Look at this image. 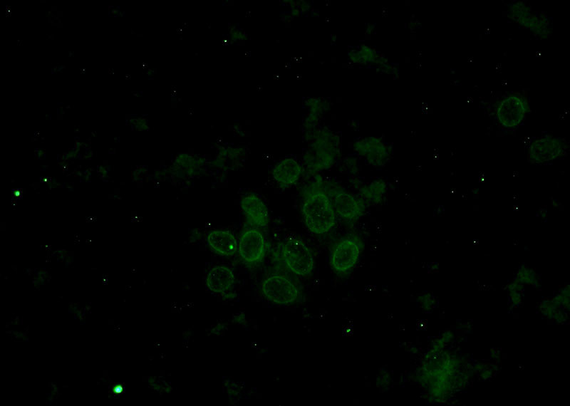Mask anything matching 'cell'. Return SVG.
I'll list each match as a JSON object with an SVG mask.
<instances>
[{"mask_svg":"<svg viewBox=\"0 0 570 406\" xmlns=\"http://www.w3.org/2000/svg\"><path fill=\"white\" fill-rule=\"evenodd\" d=\"M301 212L306 226L314 234H325L335 224L336 213L333 202L321 189H314L306 194Z\"/></svg>","mask_w":570,"mask_h":406,"instance_id":"1","label":"cell"},{"mask_svg":"<svg viewBox=\"0 0 570 406\" xmlns=\"http://www.w3.org/2000/svg\"><path fill=\"white\" fill-rule=\"evenodd\" d=\"M309 150L304 160L308 170L315 172L329 168L339 154V137L327 127L312 132Z\"/></svg>","mask_w":570,"mask_h":406,"instance_id":"2","label":"cell"},{"mask_svg":"<svg viewBox=\"0 0 570 406\" xmlns=\"http://www.w3.org/2000/svg\"><path fill=\"white\" fill-rule=\"evenodd\" d=\"M281 257L286 266L292 273L308 276L311 274L314 259L311 249L301 239H291L281 246Z\"/></svg>","mask_w":570,"mask_h":406,"instance_id":"3","label":"cell"},{"mask_svg":"<svg viewBox=\"0 0 570 406\" xmlns=\"http://www.w3.org/2000/svg\"><path fill=\"white\" fill-rule=\"evenodd\" d=\"M529 110V103L525 96L519 93H511L499 102L496 116L502 127L512 129L524 121Z\"/></svg>","mask_w":570,"mask_h":406,"instance_id":"4","label":"cell"},{"mask_svg":"<svg viewBox=\"0 0 570 406\" xmlns=\"http://www.w3.org/2000/svg\"><path fill=\"white\" fill-rule=\"evenodd\" d=\"M567 145L558 137L546 135L532 140L528 147L527 159L533 164H544L563 157Z\"/></svg>","mask_w":570,"mask_h":406,"instance_id":"5","label":"cell"},{"mask_svg":"<svg viewBox=\"0 0 570 406\" xmlns=\"http://www.w3.org/2000/svg\"><path fill=\"white\" fill-rule=\"evenodd\" d=\"M261 292L266 299L278 304H289L299 296L297 286L281 275H271L261 283Z\"/></svg>","mask_w":570,"mask_h":406,"instance_id":"6","label":"cell"},{"mask_svg":"<svg viewBox=\"0 0 570 406\" xmlns=\"http://www.w3.org/2000/svg\"><path fill=\"white\" fill-rule=\"evenodd\" d=\"M266 249L264 236L259 229H248L241 234L238 251L246 264L254 266L261 262L266 254Z\"/></svg>","mask_w":570,"mask_h":406,"instance_id":"7","label":"cell"},{"mask_svg":"<svg viewBox=\"0 0 570 406\" xmlns=\"http://www.w3.org/2000/svg\"><path fill=\"white\" fill-rule=\"evenodd\" d=\"M361 247L351 239H343L333 246L330 254L331 268L338 274L351 270L358 261Z\"/></svg>","mask_w":570,"mask_h":406,"instance_id":"8","label":"cell"},{"mask_svg":"<svg viewBox=\"0 0 570 406\" xmlns=\"http://www.w3.org/2000/svg\"><path fill=\"white\" fill-rule=\"evenodd\" d=\"M354 150L373 166L383 165L389 156L386 145L379 137H370L354 143Z\"/></svg>","mask_w":570,"mask_h":406,"instance_id":"9","label":"cell"},{"mask_svg":"<svg viewBox=\"0 0 570 406\" xmlns=\"http://www.w3.org/2000/svg\"><path fill=\"white\" fill-rule=\"evenodd\" d=\"M241 207L247 222L256 227H266L269 222V212L264 202L254 194L242 197Z\"/></svg>","mask_w":570,"mask_h":406,"instance_id":"10","label":"cell"},{"mask_svg":"<svg viewBox=\"0 0 570 406\" xmlns=\"http://www.w3.org/2000/svg\"><path fill=\"white\" fill-rule=\"evenodd\" d=\"M333 205L336 214L348 221L358 219L365 210L362 200L344 192L336 194Z\"/></svg>","mask_w":570,"mask_h":406,"instance_id":"11","label":"cell"},{"mask_svg":"<svg viewBox=\"0 0 570 406\" xmlns=\"http://www.w3.org/2000/svg\"><path fill=\"white\" fill-rule=\"evenodd\" d=\"M210 249L224 256L234 255L238 251V244L233 234L227 230H213L207 236Z\"/></svg>","mask_w":570,"mask_h":406,"instance_id":"12","label":"cell"},{"mask_svg":"<svg viewBox=\"0 0 570 406\" xmlns=\"http://www.w3.org/2000/svg\"><path fill=\"white\" fill-rule=\"evenodd\" d=\"M302 168L292 158H286L279 162L272 170V176L281 187H289L301 177Z\"/></svg>","mask_w":570,"mask_h":406,"instance_id":"13","label":"cell"},{"mask_svg":"<svg viewBox=\"0 0 570 406\" xmlns=\"http://www.w3.org/2000/svg\"><path fill=\"white\" fill-rule=\"evenodd\" d=\"M232 270L225 266H216L209 271L206 283L208 288L214 293H223L229 290L234 283Z\"/></svg>","mask_w":570,"mask_h":406,"instance_id":"14","label":"cell"},{"mask_svg":"<svg viewBox=\"0 0 570 406\" xmlns=\"http://www.w3.org/2000/svg\"><path fill=\"white\" fill-rule=\"evenodd\" d=\"M527 10L525 4L519 3L510 8L511 14L515 21L539 34H544L545 31L548 32V23Z\"/></svg>","mask_w":570,"mask_h":406,"instance_id":"15","label":"cell"},{"mask_svg":"<svg viewBox=\"0 0 570 406\" xmlns=\"http://www.w3.org/2000/svg\"><path fill=\"white\" fill-rule=\"evenodd\" d=\"M385 183L380 179L373 182L368 187H362L360 191L366 199L378 204L385 192Z\"/></svg>","mask_w":570,"mask_h":406,"instance_id":"16","label":"cell"},{"mask_svg":"<svg viewBox=\"0 0 570 406\" xmlns=\"http://www.w3.org/2000/svg\"><path fill=\"white\" fill-rule=\"evenodd\" d=\"M516 281L522 284H537L536 274L526 266H522L517 271Z\"/></svg>","mask_w":570,"mask_h":406,"instance_id":"17","label":"cell"},{"mask_svg":"<svg viewBox=\"0 0 570 406\" xmlns=\"http://www.w3.org/2000/svg\"><path fill=\"white\" fill-rule=\"evenodd\" d=\"M299 14H300V11H299V10L298 9H293V14L294 16H299Z\"/></svg>","mask_w":570,"mask_h":406,"instance_id":"18","label":"cell"}]
</instances>
